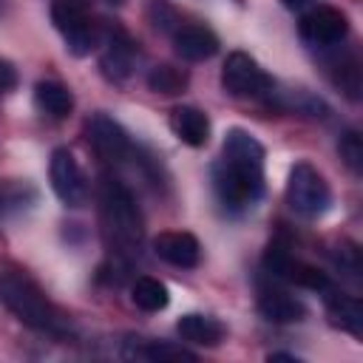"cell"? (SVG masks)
Returning <instances> with one entry per match:
<instances>
[{
    "label": "cell",
    "mask_w": 363,
    "mask_h": 363,
    "mask_svg": "<svg viewBox=\"0 0 363 363\" xmlns=\"http://www.w3.org/2000/svg\"><path fill=\"white\" fill-rule=\"evenodd\" d=\"M99 45H102V54H99L102 74L111 82H125L139 57V48L130 40V34L122 31L119 26H105V31L99 34Z\"/></svg>",
    "instance_id": "obj_8"
},
{
    "label": "cell",
    "mask_w": 363,
    "mask_h": 363,
    "mask_svg": "<svg viewBox=\"0 0 363 363\" xmlns=\"http://www.w3.org/2000/svg\"><path fill=\"white\" fill-rule=\"evenodd\" d=\"M221 85L227 94L233 96H244V99H261V96H269L275 82L272 77L258 65L255 57H250L247 51H233L227 60H224V68H221Z\"/></svg>",
    "instance_id": "obj_5"
},
{
    "label": "cell",
    "mask_w": 363,
    "mask_h": 363,
    "mask_svg": "<svg viewBox=\"0 0 363 363\" xmlns=\"http://www.w3.org/2000/svg\"><path fill=\"white\" fill-rule=\"evenodd\" d=\"M0 303L26 326L48 335H65V320L62 315L48 303L43 289L20 275V272H3L0 275Z\"/></svg>",
    "instance_id": "obj_3"
},
{
    "label": "cell",
    "mask_w": 363,
    "mask_h": 363,
    "mask_svg": "<svg viewBox=\"0 0 363 363\" xmlns=\"http://www.w3.org/2000/svg\"><path fill=\"white\" fill-rule=\"evenodd\" d=\"M14 88H17V68L6 57H0V96H6Z\"/></svg>",
    "instance_id": "obj_23"
},
{
    "label": "cell",
    "mask_w": 363,
    "mask_h": 363,
    "mask_svg": "<svg viewBox=\"0 0 363 363\" xmlns=\"http://www.w3.org/2000/svg\"><path fill=\"white\" fill-rule=\"evenodd\" d=\"M170 130L179 142H184L190 147H204L210 139V119L204 111H199L193 105H179L170 113Z\"/></svg>",
    "instance_id": "obj_14"
},
{
    "label": "cell",
    "mask_w": 363,
    "mask_h": 363,
    "mask_svg": "<svg viewBox=\"0 0 363 363\" xmlns=\"http://www.w3.org/2000/svg\"><path fill=\"white\" fill-rule=\"evenodd\" d=\"M258 312L272 323H298L306 318L303 303L278 286H261L258 289Z\"/></svg>",
    "instance_id": "obj_13"
},
{
    "label": "cell",
    "mask_w": 363,
    "mask_h": 363,
    "mask_svg": "<svg viewBox=\"0 0 363 363\" xmlns=\"http://www.w3.org/2000/svg\"><path fill=\"white\" fill-rule=\"evenodd\" d=\"M130 301L133 306H139L142 312H162L170 303V292L159 278L150 275H139L130 286Z\"/></svg>",
    "instance_id": "obj_18"
},
{
    "label": "cell",
    "mask_w": 363,
    "mask_h": 363,
    "mask_svg": "<svg viewBox=\"0 0 363 363\" xmlns=\"http://www.w3.org/2000/svg\"><path fill=\"white\" fill-rule=\"evenodd\" d=\"M139 354L153 360V363H196V354L190 349L176 346V343H159V340L147 343Z\"/></svg>",
    "instance_id": "obj_20"
},
{
    "label": "cell",
    "mask_w": 363,
    "mask_h": 363,
    "mask_svg": "<svg viewBox=\"0 0 363 363\" xmlns=\"http://www.w3.org/2000/svg\"><path fill=\"white\" fill-rule=\"evenodd\" d=\"M34 105L51 119H65L74 111V94L57 79H43L34 85Z\"/></svg>",
    "instance_id": "obj_17"
},
{
    "label": "cell",
    "mask_w": 363,
    "mask_h": 363,
    "mask_svg": "<svg viewBox=\"0 0 363 363\" xmlns=\"http://www.w3.org/2000/svg\"><path fill=\"white\" fill-rule=\"evenodd\" d=\"M48 179H51L54 196L62 204H68V207H82L85 204V199H88V182H85V173H82L79 162L74 159V153L68 147H57L51 153Z\"/></svg>",
    "instance_id": "obj_7"
},
{
    "label": "cell",
    "mask_w": 363,
    "mask_h": 363,
    "mask_svg": "<svg viewBox=\"0 0 363 363\" xmlns=\"http://www.w3.org/2000/svg\"><path fill=\"white\" fill-rule=\"evenodd\" d=\"M150 20H153V26H156V28L167 31V28H170V23L176 20V11H173L164 0H153V3H150Z\"/></svg>",
    "instance_id": "obj_22"
},
{
    "label": "cell",
    "mask_w": 363,
    "mask_h": 363,
    "mask_svg": "<svg viewBox=\"0 0 363 363\" xmlns=\"http://www.w3.org/2000/svg\"><path fill=\"white\" fill-rule=\"evenodd\" d=\"M173 48L182 60L187 62H201V60H210L216 51H218V37L207 28V26H179L173 31Z\"/></svg>",
    "instance_id": "obj_12"
},
{
    "label": "cell",
    "mask_w": 363,
    "mask_h": 363,
    "mask_svg": "<svg viewBox=\"0 0 363 363\" xmlns=\"http://www.w3.org/2000/svg\"><path fill=\"white\" fill-rule=\"evenodd\" d=\"M264 145L244 128H230L221 145V162L213 167V187L218 201L241 213L264 193Z\"/></svg>",
    "instance_id": "obj_1"
},
{
    "label": "cell",
    "mask_w": 363,
    "mask_h": 363,
    "mask_svg": "<svg viewBox=\"0 0 363 363\" xmlns=\"http://www.w3.org/2000/svg\"><path fill=\"white\" fill-rule=\"evenodd\" d=\"M176 332L182 340L196 343V346H218L224 340V323L210 318V315H199V312H187L176 320Z\"/></svg>",
    "instance_id": "obj_16"
},
{
    "label": "cell",
    "mask_w": 363,
    "mask_h": 363,
    "mask_svg": "<svg viewBox=\"0 0 363 363\" xmlns=\"http://www.w3.org/2000/svg\"><path fill=\"white\" fill-rule=\"evenodd\" d=\"M153 252L170 264V267H182V269H190L201 261V244L193 233H184V230H167V233H159L153 238Z\"/></svg>",
    "instance_id": "obj_11"
},
{
    "label": "cell",
    "mask_w": 363,
    "mask_h": 363,
    "mask_svg": "<svg viewBox=\"0 0 363 363\" xmlns=\"http://www.w3.org/2000/svg\"><path fill=\"white\" fill-rule=\"evenodd\" d=\"M51 23L62 34L65 48L74 57H85L99 45V31L91 23L88 11L74 0H57L51 6Z\"/></svg>",
    "instance_id": "obj_6"
},
{
    "label": "cell",
    "mask_w": 363,
    "mask_h": 363,
    "mask_svg": "<svg viewBox=\"0 0 363 363\" xmlns=\"http://www.w3.org/2000/svg\"><path fill=\"white\" fill-rule=\"evenodd\" d=\"M147 88L153 94H162V96H176L187 88V74L173 68V65H156L147 74Z\"/></svg>",
    "instance_id": "obj_19"
},
{
    "label": "cell",
    "mask_w": 363,
    "mask_h": 363,
    "mask_svg": "<svg viewBox=\"0 0 363 363\" xmlns=\"http://www.w3.org/2000/svg\"><path fill=\"white\" fill-rule=\"evenodd\" d=\"M286 204L301 218H318L329 210L332 190L326 179L318 173V167H312L309 162L292 164L289 179H286Z\"/></svg>",
    "instance_id": "obj_4"
},
{
    "label": "cell",
    "mask_w": 363,
    "mask_h": 363,
    "mask_svg": "<svg viewBox=\"0 0 363 363\" xmlns=\"http://www.w3.org/2000/svg\"><path fill=\"white\" fill-rule=\"evenodd\" d=\"M99 213L105 241L113 247L116 255H130L142 241V216L136 210L130 190L116 179H102Z\"/></svg>",
    "instance_id": "obj_2"
},
{
    "label": "cell",
    "mask_w": 363,
    "mask_h": 363,
    "mask_svg": "<svg viewBox=\"0 0 363 363\" xmlns=\"http://www.w3.org/2000/svg\"><path fill=\"white\" fill-rule=\"evenodd\" d=\"M326 315H329L332 326H337V329H343L354 337L363 335V303H360V298L329 289L326 292Z\"/></svg>",
    "instance_id": "obj_15"
},
{
    "label": "cell",
    "mask_w": 363,
    "mask_h": 363,
    "mask_svg": "<svg viewBox=\"0 0 363 363\" xmlns=\"http://www.w3.org/2000/svg\"><path fill=\"white\" fill-rule=\"evenodd\" d=\"M337 150H340V156H343V162H346V167L352 173H360L363 170V142H360V136L354 130H346L340 136Z\"/></svg>",
    "instance_id": "obj_21"
},
{
    "label": "cell",
    "mask_w": 363,
    "mask_h": 363,
    "mask_svg": "<svg viewBox=\"0 0 363 363\" xmlns=\"http://www.w3.org/2000/svg\"><path fill=\"white\" fill-rule=\"evenodd\" d=\"M111 3H122V0H111Z\"/></svg>",
    "instance_id": "obj_25"
},
{
    "label": "cell",
    "mask_w": 363,
    "mask_h": 363,
    "mask_svg": "<svg viewBox=\"0 0 363 363\" xmlns=\"http://www.w3.org/2000/svg\"><path fill=\"white\" fill-rule=\"evenodd\" d=\"M286 9H301V6H306V3H312V0H281Z\"/></svg>",
    "instance_id": "obj_24"
},
{
    "label": "cell",
    "mask_w": 363,
    "mask_h": 363,
    "mask_svg": "<svg viewBox=\"0 0 363 363\" xmlns=\"http://www.w3.org/2000/svg\"><path fill=\"white\" fill-rule=\"evenodd\" d=\"M85 130H88V142H91L94 153H96L102 162L116 164V162L128 159L130 150H133V145H130L125 128H122L116 119H111L108 113H94V116L85 122Z\"/></svg>",
    "instance_id": "obj_10"
},
{
    "label": "cell",
    "mask_w": 363,
    "mask_h": 363,
    "mask_svg": "<svg viewBox=\"0 0 363 363\" xmlns=\"http://www.w3.org/2000/svg\"><path fill=\"white\" fill-rule=\"evenodd\" d=\"M298 31H301L303 43H309L315 48H329V45L343 43V37L349 34V20H346V14L340 9L315 6L301 17Z\"/></svg>",
    "instance_id": "obj_9"
}]
</instances>
